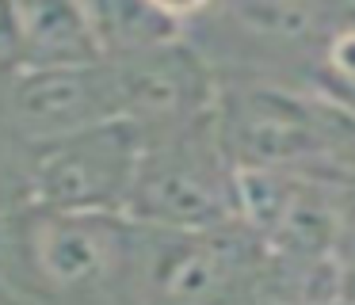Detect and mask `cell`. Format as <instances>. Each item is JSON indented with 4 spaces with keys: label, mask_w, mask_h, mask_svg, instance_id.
<instances>
[{
    "label": "cell",
    "mask_w": 355,
    "mask_h": 305,
    "mask_svg": "<svg viewBox=\"0 0 355 305\" xmlns=\"http://www.w3.org/2000/svg\"><path fill=\"white\" fill-rule=\"evenodd\" d=\"M141 221L130 214H0V279L35 305H134Z\"/></svg>",
    "instance_id": "6da1fadb"
},
{
    "label": "cell",
    "mask_w": 355,
    "mask_h": 305,
    "mask_svg": "<svg viewBox=\"0 0 355 305\" xmlns=\"http://www.w3.org/2000/svg\"><path fill=\"white\" fill-rule=\"evenodd\" d=\"M141 137L146 145L126 206L134 221L149 229L199 233L245 218L241 168L225 152L214 111Z\"/></svg>",
    "instance_id": "7a4b0ae2"
},
{
    "label": "cell",
    "mask_w": 355,
    "mask_h": 305,
    "mask_svg": "<svg viewBox=\"0 0 355 305\" xmlns=\"http://www.w3.org/2000/svg\"><path fill=\"white\" fill-rule=\"evenodd\" d=\"M218 134L241 172H329L336 103L279 84H222Z\"/></svg>",
    "instance_id": "3957f363"
},
{
    "label": "cell",
    "mask_w": 355,
    "mask_h": 305,
    "mask_svg": "<svg viewBox=\"0 0 355 305\" xmlns=\"http://www.w3.org/2000/svg\"><path fill=\"white\" fill-rule=\"evenodd\" d=\"M141 145V130L126 119L100 122L42 145H19L24 206L69 214H126Z\"/></svg>",
    "instance_id": "277c9868"
},
{
    "label": "cell",
    "mask_w": 355,
    "mask_h": 305,
    "mask_svg": "<svg viewBox=\"0 0 355 305\" xmlns=\"http://www.w3.org/2000/svg\"><path fill=\"white\" fill-rule=\"evenodd\" d=\"M123 119L107 58L73 65H19L0 76V130L16 145H42Z\"/></svg>",
    "instance_id": "5b68a950"
},
{
    "label": "cell",
    "mask_w": 355,
    "mask_h": 305,
    "mask_svg": "<svg viewBox=\"0 0 355 305\" xmlns=\"http://www.w3.org/2000/svg\"><path fill=\"white\" fill-rule=\"evenodd\" d=\"M107 61L115 65L123 119L134 122L141 134L184 126L218 107L222 84L214 80L210 61L187 38Z\"/></svg>",
    "instance_id": "8992f818"
},
{
    "label": "cell",
    "mask_w": 355,
    "mask_h": 305,
    "mask_svg": "<svg viewBox=\"0 0 355 305\" xmlns=\"http://www.w3.org/2000/svg\"><path fill=\"white\" fill-rule=\"evenodd\" d=\"M210 8H225L241 35L279 50H298L317 38L329 42L340 31L336 0H218Z\"/></svg>",
    "instance_id": "52a82bcc"
},
{
    "label": "cell",
    "mask_w": 355,
    "mask_h": 305,
    "mask_svg": "<svg viewBox=\"0 0 355 305\" xmlns=\"http://www.w3.org/2000/svg\"><path fill=\"white\" fill-rule=\"evenodd\" d=\"M103 58L149 50L184 38V19L161 8L157 0H77Z\"/></svg>",
    "instance_id": "ba28073f"
},
{
    "label": "cell",
    "mask_w": 355,
    "mask_h": 305,
    "mask_svg": "<svg viewBox=\"0 0 355 305\" xmlns=\"http://www.w3.org/2000/svg\"><path fill=\"white\" fill-rule=\"evenodd\" d=\"M24 61L19 65H73L103 58L77 0H19Z\"/></svg>",
    "instance_id": "9c48e42d"
},
{
    "label": "cell",
    "mask_w": 355,
    "mask_h": 305,
    "mask_svg": "<svg viewBox=\"0 0 355 305\" xmlns=\"http://www.w3.org/2000/svg\"><path fill=\"white\" fill-rule=\"evenodd\" d=\"M24 61V27H19V0H0V76L19 69Z\"/></svg>",
    "instance_id": "30bf717a"
},
{
    "label": "cell",
    "mask_w": 355,
    "mask_h": 305,
    "mask_svg": "<svg viewBox=\"0 0 355 305\" xmlns=\"http://www.w3.org/2000/svg\"><path fill=\"white\" fill-rule=\"evenodd\" d=\"M317 92H324L332 103L344 107L355 119V76H347V80H317Z\"/></svg>",
    "instance_id": "8fae6325"
},
{
    "label": "cell",
    "mask_w": 355,
    "mask_h": 305,
    "mask_svg": "<svg viewBox=\"0 0 355 305\" xmlns=\"http://www.w3.org/2000/svg\"><path fill=\"white\" fill-rule=\"evenodd\" d=\"M157 4L168 8L172 15H180V19H184V15H199V12H207V8H210V4H218V0H157Z\"/></svg>",
    "instance_id": "7c38bea8"
},
{
    "label": "cell",
    "mask_w": 355,
    "mask_h": 305,
    "mask_svg": "<svg viewBox=\"0 0 355 305\" xmlns=\"http://www.w3.org/2000/svg\"><path fill=\"white\" fill-rule=\"evenodd\" d=\"M263 305H355L347 294L340 297H317V302H291V297H275V302H263Z\"/></svg>",
    "instance_id": "4fadbf2b"
}]
</instances>
